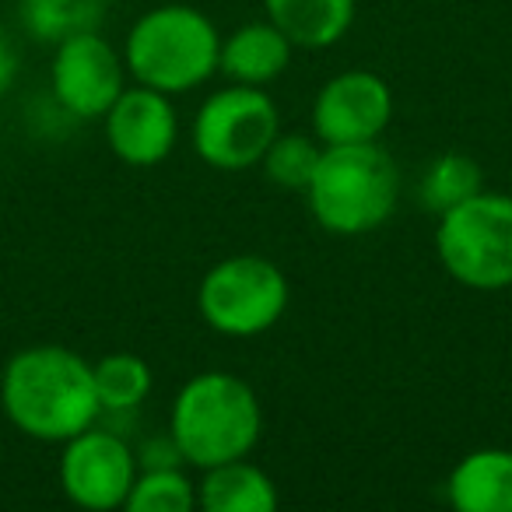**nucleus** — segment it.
<instances>
[{"label":"nucleus","instance_id":"obj_16","mask_svg":"<svg viewBox=\"0 0 512 512\" xmlns=\"http://www.w3.org/2000/svg\"><path fill=\"white\" fill-rule=\"evenodd\" d=\"M484 190V172L463 151H442L439 158L425 165L418 179V204L425 211L446 214L449 207L463 204L467 197Z\"/></svg>","mask_w":512,"mask_h":512},{"label":"nucleus","instance_id":"obj_21","mask_svg":"<svg viewBox=\"0 0 512 512\" xmlns=\"http://www.w3.org/2000/svg\"><path fill=\"white\" fill-rule=\"evenodd\" d=\"M148 467H183V453H179V446L172 442V435L144 442L141 456H137V470H148Z\"/></svg>","mask_w":512,"mask_h":512},{"label":"nucleus","instance_id":"obj_12","mask_svg":"<svg viewBox=\"0 0 512 512\" xmlns=\"http://www.w3.org/2000/svg\"><path fill=\"white\" fill-rule=\"evenodd\" d=\"M292 50L288 36L271 22H246L221 39L218 53V71L225 74L232 85H253L267 88L271 81H278L292 64Z\"/></svg>","mask_w":512,"mask_h":512},{"label":"nucleus","instance_id":"obj_9","mask_svg":"<svg viewBox=\"0 0 512 512\" xmlns=\"http://www.w3.org/2000/svg\"><path fill=\"white\" fill-rule=\"evenodd\" d=\"M123 78H127V64L116 46L95 29L74 32L57 43L50 71L53 95L78 120H102L127 88Z\"/></svg>","mask_w":512,"mask_h":512},{"label":"nucleus","instance_id":"obj_3","mask_svg":"<svg viewBox=\"0 0 512 512\" xmlns=\"http://www.w3.org/2000/svg\"><path fill=\"white\" fill-rule=\"evenodd\" d=\"M400 200V169L379 141L323 144L306 204L316 225L330 235L376 232Z\"/></svg>","mask_w":512,"mask_h":512},{"label":"nucleus","instance_id":"obj_1","mask_svg":"<svg viewBox=\"0 0 512 512\" xmlns=\"http://www.w3.org/2000/svg\"><path fill=\"white\" fill-rule=\"evenodd\" d=\"M0 407L22 435L67 442L99 421L92 365L64 344H32L0 372Z\"/></svg>","mask_w":512,"mask_h":512},{"label":"nucleus","instance_id":"obj_13","mask_svg":"<svg viewBox=\"0 0 512 512\" xmlns=\"http://www.w3.org/2000/svg\"><path fill=\"white\" fill-rule=\"evenodd\" d=\"M446 498L460 512H512V449L467 453L449 470Z\"/></svg>","mask_w":512,"mask_h":512},{"label":"nucleus","instance_id":"obj_4","mask_svg":"<svg viewBox=\"0 0 512 512\" xmlns=\"http://www.w3.org/2000/svg\"><path fill=\"white\" fill-rule=\"evenodd\" d=\"M221 32L190 4H162L144 11L127 32L123 64L137 85L183 95L218 74Z\"/></svg>","mask_w":512,"mask_h":512},{"label":"nucleus","instance_id":"obj_2","mask_svg":"<svg viewBox=\"0 0 512 512\" xmlns=\"http://www.w3.org/2000/svg\"><path fill=\"white\" fill-rule=\"evenodd\" d=\"M169 435L183 463L204 470L249 456L264 435V407L253 386L232 372H197L186 379L169 411Z\"/></svg>","mask_w":512,"mask_h":512},{"label":"nucleus","instance_id":"obj_10","mask_svg":"<svg viewBox=\"0 0 512 512\" xmlns=\"http://www.w3.org/2000/svg\"><path fill=\"white\" fill-rule=\"evenodd\" d=\"M393 120V92L376 71H341L316 92L313 134L320 144L379 141Z\"/></svg>","mask_w":512,"mask_h":512},{"label":"nucleus","instance_id":"obj_7","mask_svg":"<svg viewBox=\"0 0 512 512\" xmlns=\"http://www.w3.org/2000/svg\"><path fill=\"white\" fill-rule=\"evenodd\" d=\"M281 134V113L264 88L228 85L211 92L193 116V151L221 172L260 165L264 151Z\"/></svg>","mask_w":512,"mask_h":512},{"label":"nucleus","instance_id":"obj_20","mask_svg":"<svg viewBox=\"0 0 512 512\" xmlns=\"http://www.w3.org/2000/svg\"><path fill=\"white\" fill-rule=\"evenodd\" d=\"M106 0H22V18L39 39H60L99 25Z\"/></svg>","mask_w":512,"mask_h":512},{"label":"nucleus","instance_id":"obj_14","mask_svg":"<svg viewBox=\"0 0 512 512\" xmlns=\"http://www.w3.org/2000/svg\"><path fill=\"white\" fill-rule=\"evenodd\" d=\"M278 502L274 477L246 456L200 470L197 509L204 512H274Z\"/></svg>","mask_w":512,"mask_h":512},{"label":"nucleus","instance_id":"obj_11","mask_svg":"<svg viewBox=\"0 0 512 512\" xmlns=\"http://www.w3.org/2000/svg\"><path fill=\"white\" fill-rule=\"evenodd\" d=\"M102 120H106V141L113 155L137 169L165 162L179 141V116L172 95L155 92L148 85L123 88Z\"/></svg>","mask_w":512,"mask_h":512},{"label":"nucleus","instance_id":"obj_8","mask_svg":"<svg viewBox=\"0 0 512 512\" xmlns=\"http://www.w3.org/2000/svg\"><path fill=\"white\" fill-rule=\"evenodd\" d=\"M137 477V453L109 428H85L64 442L60 484L74 505L92 512L123 509Z\"/></svg>","mask_w":512,"mask_h":512},{"label":"nucleus","instance_id":"obj_6","mask_svg":"<svg viewBox=\"0 0 512 512\" xmlns=\"http://www.w3.org/2000/svg\"><path fill=\"white\" fill-rule=\"evenodd\" d=\"M292 288L274 260L260 253L225 256L197 288V313L214 334L256 337L285 316Z\"/></svg>","mask_w":512,"mask_h":512},{"label":"nucleus","instance_id":"obj_15","mask_svg":"<svg viewBox=\"0 0 512 512\" xmlns=\"http://www.w3.org/2000/svg\"><path fill=\"white\" fill-rule=\"evenodd\" d=\"M264 8L295 50L337 46L355 22V0H264Z\"/></svg>","mask_w":512,"mask_h":512},{"label":"nucleus","instance_id":"obj_19","mask_svg":"<svg viewBox=\"0 0 512 512\" xmlns=\"http://www.w3.org/2000/svg\"><path fill=\"white\" fill-rule=\"evenodd\" d=\"M320 137L309 134H278L271 141V148L264 151L260 165H264V176L271 179L281 190H295L306 193L309 179L316 172V162H320Z\"/></svg>","mask_w":512,"mask_h":512},{"label":"nucleus","instance_id":"obj_18","mask_svg":"<svg viewBox=\"0 0 512 512\" xmlns=\"http://www.w3.org/2000/svg\"><path fill=\"white\" fill-rule=\"evenodd\" d=\"M123 509L130 512H193L197 509V481L183 467H148L137 470Z\"/></svg>","mask_w":512,"mask_h":512},{"label":"nucleus","instance_id":"obj_22","mask_svg":"<svg viewBox=\"0 0 512 512\" xmlns=\"http://www.w3.org/2000/svg\"><path fill=\"white\" fill-rule=\"evenodd\" d=\"M15 74H18V53H15V46H11V39L0 32V95L11 88Z\"/></svg>","mask_w":512,"mask_h":512},{"label":"nucleus","instance_id":"obj_17","mask_svg":"<svg viewBox=\"0 0 512 512\" xmlns=\"http://www.w3.org/2000/svg\"><path fill=\"white\" fill-rule=\"evenodd\" d=\"M95 376V393H99L102 411L109 414H130L148 400L151 386V365L141 355H130V351H113V355L99 358L92 365Z\"/></svg>","mask_w":512,"mask_h":512},{"label":"nucleus","instance_id":"obj_5","mask_svg":"<svg viewBox=\"0 0 512 512\" xmlns=\"http://www.w3.org/2000/svg\"><path fill=\"white\" fill-rule=\"evenodd\" d=\"M435 253L463 288H512V193L481 190L439 214Z\"/></svg>","mask_w":512,"mask_h":512}]
</instances>
